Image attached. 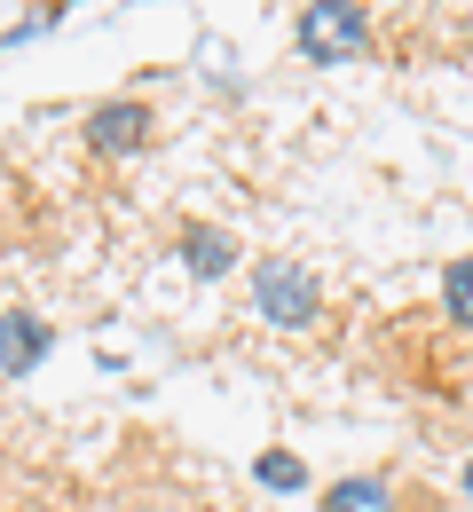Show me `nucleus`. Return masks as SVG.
<instances>
[{"label": "nucleus", "mask_w": 473, "mask_h": 512, "mask_svg": "<svg viewBox=\"0 0 473 512\" xmlns=\"http://www.w3.org/2000/svg\"><path fill=\"white\" fill-rule=\"evenodd\" d=\"M182 260H190V276H205V284H213V276H229L245 253H237V237H229V229L190 221V229H182Z\"/></svg>", "instance_id": "nucleus-6"}, {"label": "nucleus", "mask_w": 473, "mask_h": 512, "mask_svg": "<svg viewBox=\"0 0 473 512\" xmlns=\"http://www.w3.org/2000/svg\"><path fill=\"white\" fill-rule=\"evenodd\" d=\"M253 473H261V489H276V497H292V489L308 481V465H300V457H284V449H269Z\"/></svg>", "instance_id": "nucleus-9"}, {"label": "nucleus", "mask_w": 473, "mask_h": 512, "mask_svg": "<svg viewBox=\"0 0 473 512\" xmlns=\"http://www.w3.org/2000/svg\"><path fill=\"white\" fill-rule=\"evenodd\" d=\"M316 512H426L395 473H339L316 489Z\"/></svg>", "instance_id": "nucleus-4"}, {"label": "nucleus", "mask_w": 473, "mask_h": 512, "mask_svg": "<svg viewBox=\"0 0 473 512\" xmlns=\"http://www.w3.org/2000/svg\"><path fill=\"white\" fill-rule=\"evenodd\" d=\"M442 308H450L458 331H473V253H458L450 268H442Z\"/></svg>", "instance_id": "nucleus-8"}, {"label": "nucleus", "mask_w": 473, "mask_h": 512, "mask_svg": "<svg viewBox=\"0 0 473 512\" xmlns=\"http://www.w3.org/2000/svg\"><path fill=\"white\" fill-rule=\"evenodd\" d=\"M87 150H95V158H135L142 142H150V103H142V95H111V103H95V111H87Z\"/></svg>", "instance_id": "nucleus-3"}, {"label": "nucleus", "mask_w": 473, "mask_h": 512, "mask_svg": "<svg viewBox=\"0 0 473 512\" xmlns=\"http://www.w3.org/2000/svg\"><path fill=\"white\" fill-rule=\"evenodd\" d=\"M71 8H79V0H32V8L16 16V24H0V48H24V40H40L48 24H64Z\"/></svg>", "instance_id": "nucleus-7"}, {"label": "nucleus", "mask_w": 473, "mask_h": 512, "mask_svg": "<svg viewBox=\"0 0 473 512\" xmlns=\"http://www.w3.org/2000/svg\"><path fill=\"white\" fill-rule=\"evenodd\" d=\"M48 347H56V331L32 316V308H0V379L40 371V363H48Z\"/></svg>", "instance_id": "nucleus-5"}, {"label": "nucleus", "mask_w": 473, "mask_h": 512, "mask_svg": "<svg viewBox=\"0 0 473 512\" xmlns=\"http://www.w3.org/2000/svg\"><path fill=\"white\" fill-rule=\"evenodd\" d=\"M292 40H300L308 64H355L371 48V8L363 0H300Z\"/></svg>", "instance_id": "nucleus-1"}, {"label": "nucleus", "mask_w": 473, "mask_h": 512, "mask_svg": "<svg viewBox=\"0 0 473 512\" xmlns=\"http://www.w3.org/2000/svg\"><path fill=\"white\" fill-rule=\"evenodd\" d=\"M253 308H261L269 331H308L324 316V284L300 260H253Z\"/></svg>", "instance_id": "nucleus-2"}, {"label": "nucleus", "mask_w": 473, "mask_h": 512, "mask_svg": "<svg viewBox=\"0 0 473 512\" xmlns=\"http://www.w3.org/2000/svg\"><path fill=\"white\" fill-rule=\"evenodd\" d=\"M458 489H466V505H473V449H466V473H458Z\"/></svg>", "instance_id": "nucleus-10"}]
</instances>
